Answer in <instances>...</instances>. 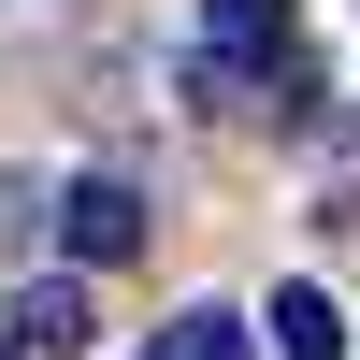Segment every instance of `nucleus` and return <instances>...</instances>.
I'll return each mask as SVG.
<instances>
[{
	"mask_svg": "<svg viewBox=\"0 0 360 360\" xmlns=\"http://www.w3.org/2000/svg\"><path fill=\"white\" fill-rule=\"evenodd\" d=\"M288 44H303L288 0H202V101H231L245 72H288Z\"/></svg>",
	"mask_w": 360,
	"mask_h": 360,
	"instance_id": "obj_1",
	"label": "nucleus"
},
{
	"mask_svg": "<svg viewBox=\"0 0 360 360\" xmlns=\"http://www.w3.org/2000/svg\"><path fill=\"white\" fill-rule=\"evenodd\" d=\"M58 231H72V259H86V274H115V259H144V188L72 173V188H58Z\"/></svg>",
	"mask_w": 360,
	"mask_h": 360,
	"instance_id": "obj_2",
	"label": "nucleus"
},
{
	"mask_svg": "<svg viewBox=\"0 0 360 360\" xmlns=\"http://www.w3.org/2000/svg\"><path fill=\"white\" fill-rule=\"evenodd\" d=\"M0 346H29V360H72V346H86V274H29L15 303H0Z\"/></svg>",
	"mask_w": 360,
	"mask_h": 360,
	"instance_id": "obj_3",
	"label": "nucleus"
},
{
	"mask_svg": "<svg viewBox=\"0 0 360 360\" xmlns=\"http://www.w3.org/2000/svg\"><path fill=\"white\" fill-rule=\"evenodd\" d=\"M259 346H274V360H346V317H332V288H274Z\"/></svg>",
	"mask_w": 360,
	"mask_h": 360,
	"instance_id": "obj_4",
	"label": "nucleus"
},
{
	"mask_svg": "<svg viewBox=\"0 0 360 360\" xmlns=\"http://www.w3.org/2000/svg\"><path fill=\"white\" fill-rule=\"evenodd\" d=\"M144 360H259V332H245V317H217V303H188L159 346H144Z\"/></svg>",
	"mask_w": 360,
	"mask_h": 360,
	"instance_id": "obj_5",
	"label": "nucleus"
},
{
	"mask_svg": "<svg viewBox=\"0 0 360 360\" xmlns=\"http://www.w3.org/2000/svg\"><path fill=\"white\" fill-rule=\"evenodd\" d=\"M288 130H303V144H346V101H332L317 72H288Z\"/></svg>",
	"mask_w": 360,
	"mask_h": 360,
	"instance_id": "obj_6",
	"label": "nucleus"
},
{
	"mask_svg": "<svg viewBox=\"0 0 360 360\" xmlns=\"http://www.w3.org/2000/svg\"><path fill=\"white\" fill-rule=\"evenodd\" d=\"M0 29H29V0H0Z\"/></svg>",
	"mask_w": 360,
	"mask_h": 360,
	"instance_id": "obj_7",
	"label": "nucleus"
}]
</instances>
